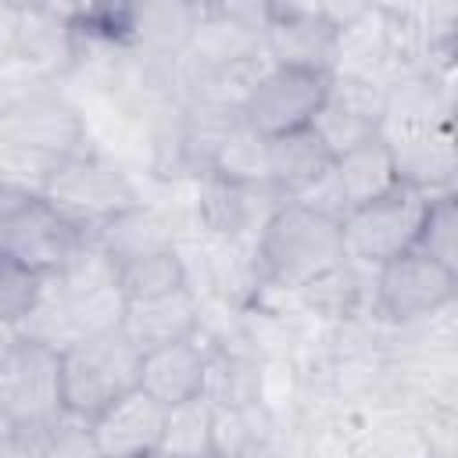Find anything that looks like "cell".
<instances>
[{
    "label": "cell",
    "mask_w": 458,
    "mask_h": 458,
    "mask_svg": "<svg viewBox=\"0 0 458 458\" xmlns=\"http://www.w3.org/2000/svg\"><path fill=\"white\" fill-rule=\"evenodd\" d=\"M429 458H454V454H429Z\"/></svg>",
    "instance_id": "obj_29"
},
{
    "label": "cell",
    "mask_w": 458,
    "mask_h": 458,
    "mask_svg": "<svg viewBox=\"0 0 458 458\" xmlns=\"http://www.w3.org/2000/svg\"><path fill=\"white\" fill-rule=\"evenodd\" d=\"M419 254L440 261V265H451L458 268V211H454V193H433L426 200V211H422V225H419V236H415V247Z\"/></svg>",
    "instance_id": "obj_24"
},
{
    "label": "cell",
    "mask_w": 458,
    "mask_h": 458,
    "mask_svg": "<svg viewBox=\"0 0 458 458\" xmlns=\"http://www.w3.org/2000/svg\"><path fill=\"white\" fill-rule=\"evenodd\" d=\"M326 93H329L326 72L268 64L261 72V79L250 86V93L243 97L240 118L261 140H276V136L308 129L315 122V114L322 111Z\"/></svg>",
    "instance_id": "obj_8"
},
{
    "label": "cell",
    "mask_w": 458,
    "mask_h": 458,
    "mask_svg": "<svg viewBox=\"0 0 458 458\" xmlns=\"http://www.w3.org/2000/svg\"><path fill=\"white\" fill-rule=\"evenodd\" d=\"M140 351L122 329L86 336L61 351V390L64 415L93 422L114 397L140 383Z\"/></svg>",
    "instance_id": "obj_3"
},
{
    "label": "cell",
    "mask_w": 458,
    "mask_h": 458,
    "mask_svg": "<svg viewBox=\"0 0 458 458\" xmlns=\"http://www.w3.org/2000/svg\"><path fill=\"white\" fill-rule=\"evenodd\" d=\"M36 193L54 215H61L82 236H89L97 225H104L107 218H114L118 211H125L140 200L132 179L111 157H104L89 147L61 157L47 172V179L39 182Z\"/></svg>",
    "instance_id": "obj_2"
},
{
    "label": "cell",
    "mask_w": 458,
    "mask_h": 458,
    "mask_svg": "<svg viewBox=\"0 0 458 458\" xmlns=\"http://www.w3.org/2000/svg\"><path fill=\"white\" fill-rule=\"evenodd\" d=\"M200 326H204V304L193 286L147 297V301H125L122 322H118V329L140 354L168 347V344L197 340Z\"/></svg>",
    "instance_id": "obj_12"
},
{
    "label": "cell",
    "mask_w": 458,
    "mask_h": 458,
    "mask_svg": "<svg viewBox=\"0 0 458 458\" xmlns=\"http://www.w3.org/2000/svg\"><path fill=\"white\" fill-rule=\"evenodd\" d=\"M197 14L200 4H182V0L125 7V50H143L154 57L179 61L197 25Z\"/></svg>",
    "instance_id": "obj_18"
},
{
    "label": "cell",
    "mask_w": 458,
    "mask_h": 458,
    "mask_svg": "<svg viewBox=\"0 0 458 458\" xmlns=\"http://www.w3.org/2000/svg\"><path fill=\"white\" fill-rule=\"evenodd\" d=\"M429 193L415 186H394L372 204H361L340 218L344 258L354 268H379L415 247Z\"/></svg>",
    "instance_id": "obj_4"
},
{
    "label": "cell",
    "mask_w": 458,
    "mask_h": 458,
    "mask_svg": "<svg viewBox=\"0 0 458 458\" xmlns=\"http://www.w3.org/2000/svg\"><path fill=\"white\" fill-rule=\"evenodd\" d=\"M208 369H211V351L200 340H182V344L147 351L140 358V383L136 386L143 394H150L157 404L172 408V404L204 397Z\"/></svg>",
    "instance_id": "obj_15"
},
{
    "label": "cell",
    "mask_w": 458,
    "mask_h": 458,
    "mask_svg": "<svg viewBox=\"0 0 458 458\" xmlns=\"http://www.w3.org/2000/svg\"><path fill=\"white\" fill-rule=\"evenodd\" d=\"M165 404H157L150 394L132 386L129 394L114 397L93 422V440L100 454L107 458H143L161 447V429H165Z\"/></svg>",
    "instance_id": "obj_13"
},
{
    "label": "cell",
    "mask_w": 458,
    "mask_h": 458,
    "mask_svg": "<svg viewBox=\"0 0 458 458\" xmlns=\"http://www.w3.org/2000/svg\"><path fill=\"white\" fill-rule=\"evenodd\" d=\"M143 458H172V454H165V451H150V454H143Z\"/></svg>",
    "instance_id": "obj_28"
},
{
    "label": "cell",
    "mask_w": 458,
    "mask_h": 458,
    "mask_svg": "<svg viewBox=\"0 0 458 458\" xmlns=\"http://www.w3.org/2000/svg\"><path fill=\"white\" fill-rule=\"evenodd\" d=\"M82 247L86 236L75 225H68L61 215H54L39 200V193H32L14 215L0 222V250L21 258L43 276H57Z\"/></svg>",
    "instance_id": "obj_10"
},
{
    "label": "cell",
    "mask_w": 458,
    "mask_h": 458,
    "mask_svg": "<svg viewBox=\"0 0 458 458\" xmlns=\"http://www.w3.org/2000/svg\"><path fill=\"white\" fill-rule=\"evenodd\" d=\"M100 458H107V454H100Z\"/></svg>",
    "instance_id": "obj_30"
},
{
    "label": "cell",
    "mask_w": 458,
    "mask_h": 458,
    "mask_svg": "<svg viewBox=\"0 0 458 458\" xmlns=\"http://www.w3.org/2000/svg\"><path fill=\"white\" fill-rule=\"evenodd\" d=\"M333 161L336 154L311 125L276 136L268 140V186H276L286 200H301L333 172Z\"/></svg>",
    "instance_id": "obj_16"
},
{
    "label": "cell",
    "mask_w": 458,
    "mask_h": 458,
    "mask_svg": "<svg viewBox=\"0 0 458 458\" xmlns=\"http://www.w3.org/2000/svg\"><path fill=\"white\" fill-rule=\"evenodd\" d=\"M329 179H333V190H336V197L344 204V215L361 208V204L379 200L383 193L401 186L390 140L383 132H372V136L351 143L347 150L336 154Z\"/></svg>",
    "instance_id": "obj_14"
},
{
    "label": "cell",
    "mask_w": 458,
    "mask_h": 458,
    "mask_svg": "<svg viewBox=\"0 0 458 458\" xmlns=\"http://www.w3.org/2000/svg\"><path fill=\"white\" fill-rule=\"evenodd\" d=\"M458 286V268L440 265L419 250H404L401 258L376 268L372 297L376 315L390 326H415L451 308Z\"/></svg>",
    "instance_id": "obj_7"
},
{
    "label": "cell",
    "mask_w": 458,
    "mask_h": 458,
    "mask_svg": "<svg viewBox=\"0 0 458 458\" xmlns=\"http://www.w3.org/2000/svg\"><path fill=\"white\" fill-rule=\"evenodd\" d=\"M47 283H50V276H43L39 268L25 265L21 258L0 250V326L21 329L32 318V311L39 308Z\"/></svg>",
    "instance_id": "obj_23"
},
{
    "label": "cell",
    "mask_w": 458,
    "mask_h": 458,
    "mask_svg": "<svg viewBox=\"0 0 458 458\" xmlns=\"http://www.w3.org/2000/svg\"><path fill=\"white\" fill-rule=\"evenodd\" d=\"M0 143L57 165L86 147V114L64 93L32 86L0 104Z\"/></svg>",
    "instance_id": "obj_6"
},
{
    "label": "cell",
    "mask_w": 458,
    "mask_h": 458,
    "mask_svg": "<svg viewBox=\"0 0 458 458\" xmlns=\"http://www.w3.org/2000/svg\"><path fill=\"white\" fill-rule=\"evenodd\" d=\"M0 408L18 437H32L64 415L61 351L21 336L0 365Z\"/></svg>",
    "instance_id": "obj_5"
},
{
    "label": "cell",
    "mask_w": 458,
    "mask_h": 458,
    "mask_svg": "<svg viewBox=\"0 0 458 458\" xmlns=\"http://www.w3.org/2000/svg\"><path fill=\"white\" fill-rule=\"evenodd\" d=\"M32 447V458H100V447L93 440V429L86 419L61 415L47 429L25 437Z\"/></svg>",
    "instance_id": "obj_25"
},
{
    "label": "cell",
    "mask_w": 458,
    "mask_h": 458,
    "mask_svg": "<svg viewBox=\"0 0 458 458\" xmlns=\"http://www.w3.org/2000/svg\"><path fill=\"white\" fill-rule=\"evenodd\" d=\"M114 286L122 293V301H147V297H161L190 283V265L182 258V247H165V250H150L140 254L132 261L114 265Z\"/></svg>",
    "instance_id": "obj_19"
},
{
    "label": "cell",
    "mask_w": 458,
    "mask_h": 458,
    "mask_svg": "<svg viewBox=\"0 0 458 458\" xmlns=\"http://www.w3.org/2000/svg\"><path fill=\"white\" fill-rule=\"evenodd\" d=\"M336 39L340 32L329 25L318 4H268V21L261 32L265 57L283 68L308 72H336Z\"/></svg>",
    "instance_id": "obj_9"
},
{
    "label": "cell",
    "mask_w": 458,
    "mask_h": 458,
    "mask_svg": "<svg viewBox=\"0 0 458 458\" xmlns=\"http://www.w3.org/2000/svg\"><path fill=\"white\" fill-rule=\"evenodd\" d=\"M86 240L111 265H122V261H132L140 254L175 247V229H172V218L165 211H157L147 200H136L132 208H125L114 218H107L104 225H97Z\"/></svg>",
    "instance_id": "obj_17"
},
{
    "label": "cell",
    "mask_w": 458,
    "mask_h": 458,
    "mask_svg": "<svg viewBox=\"0 0 458 458\" xmlns=\"http://www.w3.org/2000/svg\"><path fill=\"white\" fill-rule=\"evenodd\" d=\"M211 422H215V404L208 397L172 404L165 411V429H161L157 451H165L172 458H215Z\"/></svg>",
    "instance_id": "obj_20"
},
{
    "label": "cell",
    "mask_w": 458,
    "mask_h": 458,
    "mask_svg": "<svg viewBox=\"0 0 458 458\" xmlns=\"http://www.w3.org/2000/svg\"><path fill=\"white\" fill-rule=\"evenodd\" d=\"M250 261H254L261 286L297 293L315 276L347 261L340 222L308 208V204L286 200L268 215V222L254 236Z\"/></svg>",
    "instance_id": "obj_1"
},
{
    "label": "cell",
    "mask_w": 458,
    "mask_h": 458,
    "mask_svg": "<svg viewBox=\"0 0 458 458\" xmlns=\"http://www.w3.org/2000/svg\"><path fill=\"white\" fill-rule=\"evenodd\" d=\"M297 301L308 315L322 322H347L361 304V279L351 261H340L336 268L315 276L297 290Z\"/></svg>",
    "instance_id": "obj_21"
},
{
    "label": "cell",
    "mask_w": 458,
    "mask_h": 458,
    "mask_svg": "<svg viewBox=\"0 0 458 458\" xmlns=\"http://www.w3.org/2000/svg\"><path fill=\"white\" fill-rule=\"evenodd\" d=\"M208 175L236 182V186H265L268 182V140H261L240 122L218 147Z\"/></svg>",
    "instance_id": "obj_22"
},
{
    "label": "cell",
    "mask_w": 458,
    "mask_h": 458,
    "mask_svg": "<svg viewBox=\"0 0 458 458\" xmlns=\"http://www.w3.org/2000/svg\"><path fill=\"white\" fill-rule=\"evenodd\" d=\"M11 437H14V426L7 422V415H4V408H0V444L11 440Z\"/></svg>",
    "instance_id": "obj_27"
},
{
    "label": "cell",
    "mask_w": 458,
    "mask_h": 458,
    "mask_svg": "<svg viewBox=\"0 0 458 458\" xmlns=\"http://www.w3.org/2000/svg\"><path fill=\"white\" fill-rule=\"evenodd\" d=\"M75 32H72V7H18L14 18V36L7 47V61H14L21 72L32 79H50L61 75L64 68L75 64Z\"/></svg>",
    "instance_id": "obj_11"
},
{
    "label": "cell",
    "mask_w": 458,
    "mask_h": 458,
    "mask_svg": "<svg viewBox=\"0 0 458 458\" xmlns=\"http://www.w3.org/2000/svg\"><path fill=\"white\" fill-rule=\"evenodd\" d=\"M18 340H21V329H14V326H0V365H4V358L14 351Z\"/></svg>",
    "instance_id": "obj_26"
}]
</instances>
